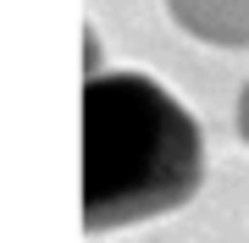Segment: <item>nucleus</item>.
Here are the masks:
<instances>
[{
	"label": "nucleus",
	"mask_w": 249,
	"mask_h": 243,
	"mask_svg": "<svg viewBox=\"0 0 249 243\" xmlns=\"http://www.w3.org/2000/svg\"><path fill=\"white\" fill-rule=\"evenodd\" d=\"M172 22L216 50H249V0H166Z\"/></svg>",
	"instance_id": "obj_2"
},
{
	"label": "nucleus",
	"mask_w": 249,
	"mask_h": 243,
	"mask_svg": "<svg viewBox=\"0 0 249 243\" xmlns=\"http://www.w3.org/2000/svg\"><path fill=\"white\" fill-rule=\"evenodd\" d=\"M232 122H238V138L249 144V83H244V94H238V111H232Z\"/></svg>",
	"instance_id": "obj_3"
},
{
	"label": "nucleus",
	"mask_w": 249,
	"mask_h": 243,
	"mask_svg": "<svg viewBox=\"0 0 249 243\" xmlns=\"http://www.w3.org/2000/svg\"><path fill=\"white\" fill-rule=\"evenodd\" d=\"M205 182V133L166 83L89 72L83 83V227L116 232L172 216Z\"/></svg>",
	"instance_id": "obj_1"
}]
</instances>
